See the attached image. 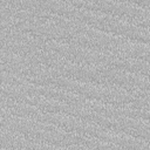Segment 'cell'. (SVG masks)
I'll use <instances>...</instances> for the list:
<instances>
[{"label":"cell","mask_w":150,"mask_h":150,"mask_svg":"<svg viewBox=\"0 0 150 150\" xmlns=\"http://www.w3.org/2000/svg\"><path fill=\"white\" fill-rule=\"evenodd\" d=\"M111 52L123 57H138L149 60V42L125 39Z\"/></svg>","instance_id":"6da1fadb"},{"label":"cell","mask_w":150,"mask_h":150,"mask_svg":"<svg viewBox=\"0 0 150 150\" xmlns=\"http://www.w3.org/2000/svg\"><path fill=\"white\" fill-rule=\"evenodd\" d=\"M129 1L135 2V4H137L142 7H148L149 8V0H129Z\"/></svg>","instance_id":"7a4b0ae2"}]
</instances>
